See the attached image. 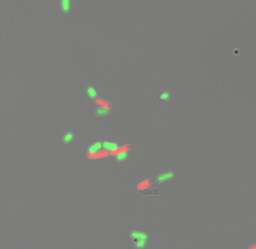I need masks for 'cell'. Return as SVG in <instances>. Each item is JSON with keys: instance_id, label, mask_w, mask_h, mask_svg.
I'll return each mask as SVG.
<instances>
[{"instance_id": "4", "label": "cell", "mask_w": 256, "mask_h": 249, "mask_svg": "<svg viewBox=\"0 0 256 249\" xmlns=\"http://www.w3.org/2000/svg\"><path fill=\"white\" fill-rule=\"evenodd\" d=\"M101 149H102V144H101V142H95L93 144H92L88 147L87 153H88V154H92V153H95L101 151Z\"/></svg>"}, {"instance_id": "8", "label": "cell", "mask_w": 256, "mask_h": 249, "mask_svg": "<svg viewBox=\"0 0 256 249\" xmlns=\"http://www.w3.org/2000/svg\"><path fill=\"white\" fill-rule=\"evenodd\" d=\"M129 148H130V146H129V145L126 144V145L122 146H119L116 150L111 152V153H109L111 155H117L120 153H123V152H127L128 150L129 149Z\"/></svg>"}, {"instance_id": "12", "label": "cell", "mask_w": 256, "mask_h": 249, "mask_svg": "<svg viewBox=\"0 0 256 249\" xmlns=\"http://www.w3.org/2000/svg\"><path fill=\"white\" fill-rule=\"evenodd\" d=\"M150 184H151L150 179H146V180L143 181V182L139 184L138 186H137V188H138L139 190H144V189L147 188V187L150 186Z\"/></svg>"}, {"instance_id": "15", "label": "cell", "mask_w": 256, "mask_h": 249, "mask_svg": "<svg viewBox=\"0 0 256 249\" xmlns=\"http://www.w3.org/2000/svg\"><path fill=\"white\" fill-rule=\"evenodd\" d=\"M170 97H171V95H170V93L168 92H164L159 95V99L161 101H168V100H169Z\"/></svg>"}, {"instance_id": "1", "label": "cell", "mask_w": 256, "mask_h": 249, "mask_svg": "<svg viewBox=\"0 0 256 249\" xmlns=\"http://www.w3.org/2000/svg\"><path fill=\"white\" fill-rule=\"evenodd\" d=\"M174 173L171 172V171H168V172L163 173V174L157 176L156 178H155V181H156L158 183H162V182H166V181L171 179L174 177Z\"/></svg>"}, {"instance_id": "7", "label": "cell", "mask_w": 256, "mask_h": 249, "mask_svg": "<svg viewBox=\"0 0 256 249\" xmlns=\"http://www.w3.org/2000/svg\"><path fill=\"white\" fill-rule=\"evenodd\" d=\"M61 3V9L62 11L64 13H68L70 11L71 9V2L69 0H62Z\"/></svg>"}, {"instance_id": "10", "label": "cell", "mask_w": 256, "mask_h": 249, "mask_svg": "<svg viewBox=\"0 0 256 249\" xmlns=\"http://www.w3.org/2000/svg\"><path fill=\"white\" fill-rule=\"evenodd\" d=\"M87 93L88 96L92 99H95L97 97V92L92 86H89L87 89Z\"/></svg>"}, {"instance_id": "16", "label": "cell", "mask_w": 256, "mask_h": 249, "mask_svg": "<svg viewBox=\"0 0 256 249\" xmlns=\"http://www.w3.org/2000/svg\"><path fill=\"white\" fill-rule=\"evenodd\" d=\"M249 249H256L255 245H252V246H251V247H250V248H249Z\"/></svg>"}, {"instance_id": "9", "label": "cell", "mask_w": 256, "mask_h": 249, "mask_svg": "<svg viewBox=\"0 0 256 249\" xmlns=\"http://www.w3.org/2000/svg\"><path fill=\"white\" fill-rule=\"evenodd\" d=\"M73 138H74V134L72 132H67L63 136L62 140L64 143H69L73 140Z\"/></svg>"}, {"instance_id": "14", "label": "cell", "mask_w": 256, "mask_h": 249, "mask_svg": "<svg viewBox=\"0 0 256 249\" xmlns=\"http://www.w3.org/2000/svg\"><path fill=\"white\" fill-rule=\"evenodd\" d=\"M95 102L96 103V104L101 105V106L103 107H107V108L110 107L109 103L107 102V101H104V100L101 99V98H98V99H95Z\"/></svg>"}, {"instance_id": "6", "label": "cell", "mask_w": 256, "mask_h": 249, "mask_svg": "<svg viewBox=\"0 0 256 249\" xmlns=\"http://www.w3.org/2000/svg\"><path fill=\"white\" fill-rule=\"evenodd\" d=\"M95 114L96 116H107L110 114V109L107 107H99L95 109Z\"/></svg>"}, {"instance_id": "13", "label": "cell", "mask_w": 256, "mask_h": 249, "mask_svg": "<svg viewBox=\"0 0 256 249\" xmlns=\"http://www.w3.org/2000/svg\"><path fill=\"white\" fill-rule=\"evenodd\" d=\"M129 156V154H128V152H123V153H120L119 154L116 155V160L118 161H122L126 160V158Z\"/></svg>"}, {"instance_id": "5", "label": "cell", "mask_w": 256, "mask_h": 249, "mask_svg": "<svg viewBox=\"0 0 256 249\" xmlns=\"http://www.w3.org/2000/svg\"><path fill=\"white\" fill-rule=\"evenodd\" d=\"M109 152L106 151V150H102V151H99L98 153H92V154H87V157L90 159H93V158H103V157L108 156L109 155Z\"/></svg>"}, {"instance_id": "3", "label": "cell", "mask_w": 256, "mask_h": 249, "mask_svg": "<svg viewBox=\"0 0 256 249\" xmlns=\"http://www.w3.org/2000/svg\"><path fill=\"white\" fill-rule=\"evenodd\" d=\"M101 144H102V149H104V150H106V151L109 152V153L114 151V150H116L119 147L117 143H112V142L104 141L103 143H101Z\"/></svg>"}, {"instance_id": "2", "label": "cell", "mask_w": 256, "mask_h": 249, "mask_svg": "<svg viewBox=\"0 0 256 249\" xmlns=\"http://www.w3.org/2000/svg\"><path fill=\"white\" fill-rule=\"evenodd\" d=\"M130 237L132 239H140V240L147 241L148 239V235L146 233L140 232V231H132L130 233Z\"/></svg>"}, {"instance_id": "11", "label": "cell", "mask_w": 256, "mask_h": 249, "mask_svg": "<svg viewBox=\"0 0 256 249\" xmlns=\"http://www.w3.org/2000/svg\"><path fill=\"white\" fill-rule=\"evenodd\" d=\"M134 242V246L137 249H144L146 246V241L140 239H133Z\"/></svg>"}]
</instances>
